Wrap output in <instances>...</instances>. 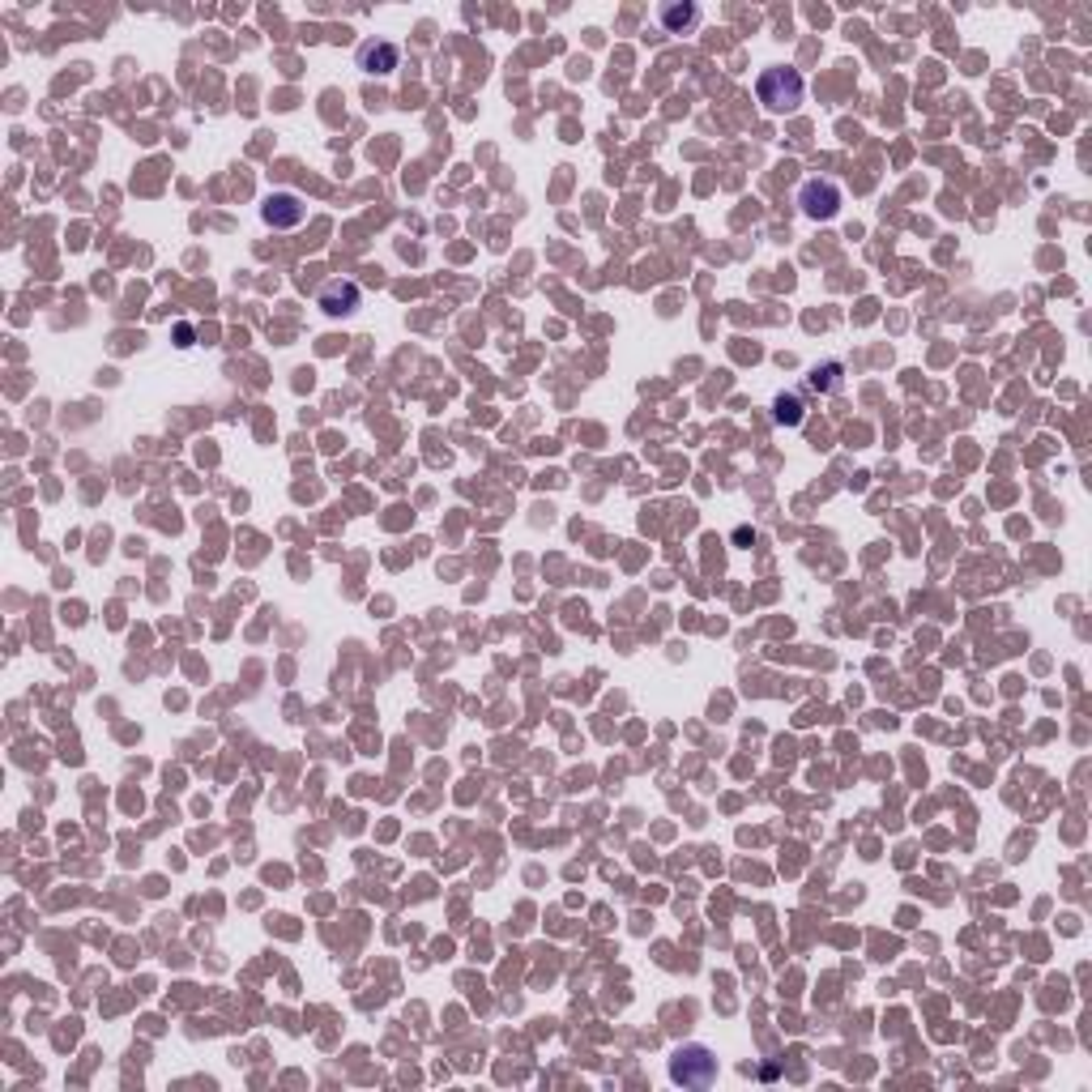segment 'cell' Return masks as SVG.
<instances>
[{"label": "cell", "mask_w": 1092, "mask_h": 1092, "mask_svg": "<svg viewBox=\"0 0 1092 1092\" xmlns=\"http://www.w3.org/2000/svg\"><path fill=\"white\" fill-rule=\"evenodd\" d=\"M756 95L764 103L768 116H790V111H798L802 95H807V81H802L798 69H786V65H772L760 73L756 81Z\"/></svg>", "instance_id": "obj_1"}, {"label": "cell", "mask_w": 1092, "mask_h": 1092, "mask_svg": "<svg viewBox=\"0 0 1092 1092\" xmlns=\"http://www.w3.org/2000/svg\"><path fill=\"white\" fill-rule=\"evenodd\" d=\"M316 303H321L329 316H351L359 307V286L355 282H329Z\"/></svg>", "instance_id": "obj_6"}, {"label": "cell", "mask_w": 1092, "mask_h": 1092, "mask_svg": "<svg viewBox=\"0 0 1092 1092\" xmlns=\"http://www.w3.org/2000/svg\"><path fill=\"white\" fill-rule=\"evenodd\" d=\"M261 214H265L269 226H278V231H291V226H299L307 218V206L295 192H274V196H265Z\"/></svg>", "instance_id": "obj_4"}, {"label": "cell", "mask_w": 1092, "mask_h": 1092, "mask_svg": "<svg viewBox=\"0 0 1092 1092\" xmlns=\"http://www.w3.org/2000/svg\"><path fill=\"white\" fill-rule=\"evenodd\" d=\"M798 418H802V406L794 397H781L777 401V423H798Z\"/></svg>", "instance_id": "obj_8"}, {"label": "cell", "mask_w": 1092, "mask_h": 1092, "mask_svg": "<svg viewBox=\"0 0 1092 1092\" xmlns=\"http://www.w3.org/2000/svg\"><path fill=\"white\" fill-rule=\"evenodd\" d=\"M662 22L670 26V31H683V26H696L700 22V13L687 5V9H662Z\"/></svg>", "instance_id": "obj_7"}, {"label": "cell", "mask_w": 1092, "mask_h": 1092, "mask_svg": "<svg viewBox=\"0 0 1092 1092\" xmlns=\"http://www.w3.org/2000/svg\"><path fill=\"white\" fill-rule=\"evenodd\" d=\"M670 1076H675L679 1084H687V1088H704V1084H713V1076H717V1058H713L704 1046L675 1050V1058H670Z\"/></svg>", "instance_id": "obj_2"}, {"label": "cell", "mask_w": 1092, "mask_h": 1092, "mask_svg": "<svg viewBox=\"0 0 1092 1092\" xmlns=\"http://www.w3.org/2000/svg\"><path fill=\"white\" fill-rule=\"evenodd\" d=\"M798 206H802V214L807 218H832L841 210V188L832 184V180H807L802 184V192H798Z\"/></svg>", "instance_id": "obj_3"}, {"label": "cell", "mask_w": 1092, "mask_h": 1092, "mask_svg": "<svg viewBox=\"0 0 1092 1092\" xmlns=\"http://www.w3.org/2000/svg\"><path fill=\"white\" fill-rule=\"evenodd\" d=\"M359 69L367 73V77H389L393 69H397V61H401V51H397V43H389V39H367L363 47H359Z\"/></svg>", "instance_id": "obj_5"}]
</instances>
